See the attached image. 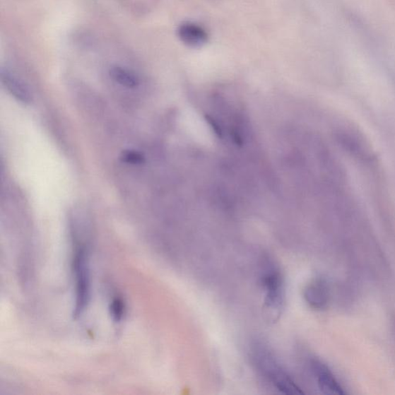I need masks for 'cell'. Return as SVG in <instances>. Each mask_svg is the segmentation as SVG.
<instances>
[{
  "instance_id": "1",
  "label": "cell",
  "mask_w": 395,
  "mask_h": 395,
  "mask_svg": "<svg viewBox=\"0 0 395 395\" xmlns=\"http://www.w3.org/2000/svg\"><path fill=\"white\" fill-rule=\"evenodd\" d=\"M251 358L256 369L273 388L284 394H302L300 387L294 381L270 348L262 342L251 347Z\"/></svg>"
},
{
  "instance_id": "2",
  "label": "cell",
  "mask_w": 395,
  "mask_h": 395,
  "mask_svg": "<svg viewBox=\"0 0 395 395\" xmlns=\"http://www.w3.org/2000/svg\"><path fill=\"white\" fill-rule=\"evenodd\" d=\"M260 284L264 290L265 314L271 322L278 321L285 307V284L280 266L271 258L263 260Z\"/></svg>"
},
{
  "instance_id": "3",
  "label": "cell",
  "mask_w": 395,
  "mask_h": 395,
  "mask_svg": "<svg viewBox=\"0 0 395 395\" xmlns=\"http://www.w3.org/2000/svg\"><path fill=\"white\" fill-rule=\"evenodd\" d=\"M86 247L82 243H77L73 258V272L76 284V316L83 314L88 307L90 283L89 274L88 256Z\"/></svg>"
},
{
  "instance_id": "4",
  "label": "cell",
  "mask_w": 395,
  "mask_h": 395,
  "mask_svg": "<svg viewBox=\"0 0 395 395\" xmlns=\"http://www.w3.org/2000/svg\"><path fill=\"white\" fill-rule=\"evenodd\" d=\"M179 40L184 45L191 48H199L207 44L208 33L199 24L193 22H184L177 30Z\"/></svg>"
},
{
  "instance_id": "5",
  "label": "cell",
  "mask_w": 395,
  "mask_h": 395,
  "mask_svg": "<svg viewBox=\"0 0 395 395\" xmlns=\"http://www.w3.org/2000/svg\"><path fill=\"white\" fill-rule=\"evenodd\" d=\"M310 365L319 388L324 393L327 394H344L341 385L336 380L329 367L317 360H314Z\"/></svg>"
},
{
  "instance_id": "6",
  "label": "cell",
  "mask_w": 395,
  "mask_h": 395,
  "mask_svg": "<svg viewBox=\"0 0 395 395\" xmlns=\"http://www.w3.org/2000/svg\"><path fill=\"white\" fill-rule=\"evenodd\" d=\"M304 298L311 308L318 310L326 308L330 298L326 283L322 279L311 281L304 290Z\"/></svg>"
},
{
  "instance_id": "7",
  "label": "cell",
  "mask_w": 395,
  "mask_h": 395,
  "mask_svg": "<svg viewBox=\"0 0 395 395\" xmlns=\"http://www.w3.org/2000/svg\"><path fill=\"white\" fill-rule=\"evenodd\" d=\"M1 80L5 88L19 102L23 104L31 102V95L26 87L18 78L7 70H2Z\"/></svg>"
},
{
  "instance_id": "8",
  "label": "cell",
  "mask_w": 395,
  "mask_h": 395,
  "mask_svg": "<svg viewBox=\"0 0 395 395\" xmlns=\"http://www.w3.org/2000/svg\"><path fill=\"white\" fill-rule=\"evenodd\" d=\"M111 78L119 85L127 88H136L140 85L138 76L121 66H113L109 71Z\"/></svg>"
},
{
  "instance_id": "9",
  "label": "cell",
  "mask_w": 395,
  "mask_h": 395,
  "mask_svg": "<svg viewBox=\"0 0 395 395\" xmlns=\"http://www.w3.org/2000/svg\"><path fill=\"white\" fill-rule=\"evenodd\" d=\"M120 158L122 163L129 165H142L146 163V157L137 151H124Z\"/></svg>"
},
{
  "instance_id": "10",
  "label": "cell",
  "mask_w": 395,
  "mask_h": 395,
  "mask_svg": "<svg viewBox=\"0 0 395 395\" xmlns=\"http://www.w3.org/2000/svg\"><path fill=\"white\" fill-rule=\"evenodd\" d=\"M112 314L116 322L121 321L124 314V304L122 300L116 298L113 300L112 307Z\"/></svg>"
}]
</instances>
